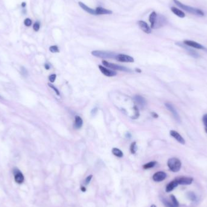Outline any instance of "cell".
Listing matches in <instances>:
<instances>
[{
    "label": "cell",
    "mask_w": 207,
    "mask_h": 207,
    "mask_svg": "<svg viewBox=\"0 0 207 207\" xmlns=\"http://www.w3.org/2000/svg\"><path fill=\"white\" fill-rule=\"evenodd\" d=\"M173 1H174V3H175L177 6H178L180 8L182 9L187 12L190 13L191 14H193V15H197V16H202L204 15V12L202 11L201 10L199 9H197L195 8V7H190V6H186V5L181 3L178 0H173Z\"/></svg>",
    "instance_id": "6da1fadb"
},
{
    "label": "cell",
    "mask_w": 207,
    "mask_h": 207,
    "mask_svg": "<svg viewBox=\"0 0 207 207\" xmlns=\"http://www.w3.org/2000/svg\"><path fill=\"white\" fill-rule=\"evenodd\" d=\"M167 165L171 171L173 172H177L181 169L182 164L179 159L176 158H173L168 159Z\"/></svg>",
    "instance_id": "7a4b0ae2"
},
{
    "label": "cell",
    "mask_w": 207,
    "mask_h": 207,
    "mask_svg": "<svg viewBox=\"0 0 207 207\" xmlns=\"http://www.w3.org/2000/svg\"><path fill=\"white\" fill-rule=\"evenodd\" d=\"M92 55L96 57L100 58H116L117 54L115 53L111 52H107V51L101 50H94L92 52Z\"/></svg>",
    "instance_id": "3957f363"
},
{
    "label": "cell",
    "mask_w": 207,
    "mask_h": 207,
    "mask_svg": "<svg viewBox=\"0 0 207 207\" xmlns=\"http://www.w3.org/2000/svg\"><path fill=\"white\" fill-rule=\"evenodd\" d=\"M102 63L104 66L107 67H108L109 69H112V70L124 72H131L130 69H128V68L125 67L121 66V65H119L115 64H113V63L109 62L106 61H102Z\"/></svg>",
    "instance_id": "277c9868"
},
{
    "label": "cell",
    "mask_w": 207,
    "mask_h": 207,
    "mask_svg": "<svg viewBox=\"0 0 207 207\" xmlns=\"http://www.w3.org/2000/svg\"><path fill=\"white\" fill-rule=\"evenodd\" d=\"M115 59L117 61L121 62H133L134 61V58L132 56L124 54H118L116 56Z\"/></svg>",
    "instance_id": "5b68a950"
},
{
    "label": "cell",
    "mask_w": 207,
    "mask_h": 207,
    "mask_svg": "<svg viewBox=\"0 0 207 207\" xmlns=\"http://www.w3.org/2000/svg\"><path fill=\"white\" fill-rule=\"evenodd\" d=\"M166 23H167V20L163 15H157L156 20L153 29H158V28L161 27L163 25H165Z\"/></svg>",
    "instance_id": "8992f818"
},
{
    "label": "cell",
    "mask_w": 207,
    "mask_h": 207,
    "mask_svg": "<svg viewBox=\"0 0 207 207\" xmlns=\"http://www.w3.org/2000/svg\"><path fill=\"white\" fill-rule=\"evenodd\" d=\"M175 180L179 185H190L193 181V179L192 177H185V176L177 177Z\"/></svg>",
    "instance_id": "52a82bcc"
},
{
    "label": "cell",
    "mask_w": 207,
    "mask_h": 207,
    "mask_svg": "<svg viewBox=\"0 0 207 207\" xmlns=\"http://www.w3.org/2000/svg\"><path fill=\"white\" fill-rule=\"evenodd\" d=\"M15 176V181L18 184H21L24 181V176L23 173L18 169H15L13 171Z\"/></svg>",
    "instance_id": "ba28073f"
},
{
    "label": "cell",
    "mask_w": 207,
    "mask_h": 207,
    "mask_svg": "<svg viewBox=\"0 0 207 207\" xmlns=\"http://www.w3.org/2000/svg\"><path fill=\"white\" fill-rule=\"evenodd\" d=\"M99 69L100 71L102 72V74L108 77H111L114 76L117 74V73L114 70H109V69H107L105 67L102 66V65H99Z\"/></svg>",
    "instance_id": "9c48e42d"
},
{
    "label": "cell",
    "mask_w": 207,
    "mask_h": 207,
    "mask_svg": "<svg viewBox=\"0 0 207 207\" xmlns=\"http://www.w3.org/2000/svg\"><path fill=\"white\" fill-rule=\"evenodd\" d=\"M166 177H167V174L165 172L158 171L153 176V179L155 182H161L165 180Z\"/></svg>",
    "instance_id": "30bf717a"
},
{
    "label": "cell",
    "mask_w": 207,
    "mask_h": 207,
    "mask_svg": "<svg viewBox=\"0 0 207 207\" xmlns=\"http://www.w3.org/2000/svg\"><path fill=\"white\" fill-rule=\"evenodd\" d=\"M183 43L188 46L190 47H193V48L197 49H202V50H205V48L203 46H202L200 44L197 43V42L193 41L190 40H185L184 41Z\"/></svg>",
    "instance_id": "8fae6325"
},
{
    "label": "cell",
    "mask_w": 207,
    "mask_h": 207,
    "mask_svg": "<svg viewBox=\"0 0 207 207\" xmlns=\"http://www.w3.org/2000/svg\"><path fill=\"white\" fill-rule=\"evenodd\" d=\"M170 135L172 136V137H174L177 142L182 144H185V141L184 139L181 136V135L178 132H177L176 131H174V130H171L170 132Z\"/></svg>",
    "instance_id": "7c38bea8"
},
{
    "label": "cell",
    "mask_w": 207,
    "mask_h": 207,
    "mask_svg": "<svg viewBox=\"0 0 207 207\" xmlns=\"http://www.w3.org/2000/svg\"><path fill=\"white\" fill-rule=\"evenodd\" d=\"M138 25L139 26V27L141 28V30L144 32L145 33H148V34H150V33H151V27H150L149 25L147 24V23H145V21H139Z\"/></svg>",
    "instance_id": "4fadbf2b"
},
{
    "label": "cell",
    "mask_w": 207,
    "mask_h": 207,
    "mask_svg": "<svg viewBox=\"0 0 207 207\" xmlns=\"http://www.w3.org/2000/svg\"><path fill=\"white\" fill-rule=\"evenodd\" d=\"M165 106L167 107V109H168V110H170V111H171V112L172 113V114H173V115L174 116V118L176 119V120L177 121L180 122L181 121H180V117L178 115V114H177V111H176L175 109H174V107H173V105H171V104L170 103H166L165 104Z\"/></svg>",
    "instance_id": "5bb4252c"
},
{
    "label": "cell",
    "mask_w": 207,
    "mask_h": 207,
    "mask_svg": "<svg viewBox=\"0 0 207 207\" xmlns=\"http://www.w3.org/2000/svg\"><path fill=\"white\" fill-rule=\"evenodd\" d=\"M96 13V15H109V14L112 13V11L110 10L102 8L101 7H97L95 10Z\"/></svg>",
    "instance_id": "9a60e30c"
},
{
    "label": "cell",
    "mask_w": 207,
    "mask_h": 207,
    "mask_svg": "<svg viewBox=\"0 0 207 207\" xmlns=\"http://www.w3.org/2000/svg\"><path fill=\"white\" fill-rule=\"evenodd\" d=\"M79 6L83 9L84 11L87 12L88 13L91 14V15H96V11H95V10L93 9L90 8L89 7H88V6H86L85 4H84L83 2H79Z\"/></svg>",
    "instance_id": "2e32d148"
},
{
    "label": "cell",
    "mask_w": 207,
    "mask_h": 207,
    "mask_svg": "<svg viewBox=\"0 0 207 207\" xmlns=\"http://www.w3.org/2000/svg\"><path fill=\"white\" fill-rule=\"evenodd\" d=\"M83 125V121L82 118L79 116H75V121H74L73 127L75 128L76 129H79L81 128L82 126Z\"/></svg>",
    "instance_id": "e0dca14e"
},
{
    "label": "cell",
    "mask_w": 207,
    "mask_h": 207,
    "mask_svg": "<svg viewBox=\"0 0 207 207\" xmlns=\"http://www.w3.org/2000/svg\"><path fill=\"white\" fill-rule=\"evenodd\" d=\"M178 183H177L176 180L171 181V182H170V183L167 185V186H166V191L168 193L173 191L176 187H177V186H178Z\"/></svg>",
    "instance_id": "ac0fdd59"
},
{
    "label": "cell",
    "mask_w": 207,
    "mask_h": 207,
    "mask_svg": "<svg viewBox=\"0 0 207 207\" xmlns=\"http://www.w3.org/2000/svg\"><path fill=\"white\" fill-rule=\"evenodd\" d=\"M171 12L175 14L176 15H177V16H179V17L184 18L185 16V13L183 12H182V11H181V10L178 9L176 8V7H171Z\"/></svg>",
    "instance_id": "d6986e66"
},
{
    "label": "cell",
    "mask_w": 207,
    "mask_h": 207,
    "mask_svg": "<svg viewBox=\"0 0 207 207\" xmlns=\"http://www.w3.org/2000/svg\"><path fill=\"white\" fill-rule=\"evenodd\" d=\"M156 17H157V13L155 12H153L150 15V16H149V21H150V23H151V29H153V27H154V25H155L156 20Z\"/></svg>",
    "instance_id": "ffe728a7"
},
{
    "label": "cell",
    "mask_w": 207,
    "mask_h": 207,
    "mask_svg": "<svg viewBox=\"0 0 207 207\" xmlns=\"http://www.w3.org/2000/svg\"><path fill=\"white\" fill-rule=\"evenodd\" d=\"M134 99L137 104L141 105H144L146 104V101L145 99L140 95H136L134 97Z\"/></svg>",
    "instance_id": "44dd1931"
},
{
    "label": "cell",
    "mask_w": 207,
    "mask_h": 207,
    "mask_svg": "<svg viewBox=\"0 0 207 207\" xmlns=\"http://www.w3.org/2000/svg\"><path fill=\"white\" fill-rule=\"evenodd\" d=\"M112 153L114 156H116L118 157V158H122L124 156L122 151L121 150H119V149L117 148H113L112 149Z\"/></svg>",
    "instance_id": "7402d4cb"
},
{
    "label": "cell",
    "mask_w": 207,
    "mask_h": 207,
    "mask_svg": "<svg viewBox=\"0 0 207 207\" xmlns=\"http://www.w3.org/2000/svg\"><path fill=\"white\" fill-rule=\"evenodd\" d=\"M157 162L156 161H151L150 162L147 163V164H145V165H143L144 169H149V168H151L153 167H154L156 165Z\"/></svg>",
    "instance_id": "603a6c76"
},
{
    "label": "cell",
    "mask_w": 207,
    "mask_h": 207,
    "mask_svg": "<svg viewBox=\"0 0 207 207\" xmlns=\"http://www.w3.org/2000/svg\"><path fill=\"white\" fill-rule=\"evenodd\" d=\"M137 150V146L136 145V142H133V143L131 144L130 146V151L132 154H135L136 153V151Z\"/></svg>",
    "instance_id": "cb8c5ba5"
},
{
    "label": "cell",
    "mask_w": 207,
    "mask_h": 207,
    "mask_svg": "<svg viewBox=\"0 0 207 207\" xmlns=\"http://www.w3.org/2000/svg\"><path fill=\"white\" fill-rule=\"evenodd\" d=\"M170 198H171V202L173 204V205H174L176 207H178L179 202H178V201H177V199H176V197L174 196V195H171Z\"/></svg>",
    "instance_id": "d4e9b609"
},
{
    "label": "cell",
    "mask_w": 207,
    "mask_h": 207,
    "mask_svg": "<svg viewBox=\"0 0 207 207\" xmlns=\"http://www.w3.org/2000/svg\"><path fill=\"white\" fill-rule=\"evenodd\" d=\"M50 51L52 53H58L60 52V50H59L58 47L57 46H52L50 47L49 48Z\"/></svg>",
    "instance_id": "484cf974"
},
{
    "label": "cell",
    "mask_w": 207,
    "mask_h": 207,
    "mask_svg": "<svg viewBox=\"0 0 207 207\" xmlns=\"http://www.w3.org/2000/svg\"><path fill=\"white\" fill-rule=\"evenodd\" d=\"M163 203H164V204L165 205L166 207H176L173 205V203L170 202H168V200H167L166 199H164V200H163Z\"/></svg>",
    "instance_id": "4316f807"
},
{
    "label": "cell",
    "mask_w": 207,
    "mask_h": 207,
    "mask_svg": "<svg viewBox=\"0 0 207 207\" xmlns=\"http://www.w3.org/2000/svg\"><path fill=\"white\" fill-rule=\"evenodd\" d=\"M48 85L49 86V87H50V88H52L54 91H55V93H56V95H58V96H60V92H59L58 89V88H56V87H55V86L53 85L52 84H50V83H49L48 84Z\"/></svg>",
    "instance_id": "83f0119b"
},
{
    "label": "cell",
    "mask_w": 207,
    "mask_h": 207,
    "mask_svg": "<svg viewBox=\"0 0 207 207\" xmlns=\"http://www.w3.org/2000/svg\"><path fill=\"white\" fill-rule=\"evenodd\" d=\"M203 122H204V125H205V130L207 133V114H205L203 117Z\"/></svg>",
    "instance_id": "f1b7e54d"
},
{
    "label": "cell",
    "mask_w": 207,
    "mask_h": 207,
    "mask_svg": "<svg viewBox=\"0 0 207 207\" xmlns=\"http://www.w3.org/2000/svg\"><path fill=\"white\" fill-rule=\"evenodd\" d=\"M134 109L135 111V115L133 117H132V119H137L139 117V110L137 109L136 106L134 107Z\"/></svg>",
    "instance_id": "f546056e"
},
{
    "label": "cell",
    "mask_w": 207,
    "mask_h": 207,
    "mask_svg": "<svg viewBox=\"0 0 207 207\" xmlns=\"http://www.w3.org/2000/svg\"><path fill=\"white\" fill-rule=\"evenodd\" d=\"M39 27H40V24H39V22H36L33 24V29H34L35 31L38 32L39 30Z\"/></svg>",
    "instance_id": "4dcf8cb0"
},
{
    "label": "cell",
    "mask_w": 207,
    "mask_h": 207,
    "mask_svg": "<svg viewBox=\"0 0 207 207\" xmlns=\"http://www.w3.org/2000/svg\"><path fill=\"white\" fill-rule=\"evenodd\" d=\"M56 75L55 74H51V75L49 76V81L51 83H54V82L55 81V80H56Z\"/></svg>",
    "instance_id": "1f68e13d"
},
{
    "label": "cell",
    "mask_w": 207,
    "mask_h": 207,
    "mask_svg": "<svg viewBox=\"0 0 207 207\" xmlns=\"http://www.w3.org/2000/svg\"><path fill=\"white\" fill-rule=\"evenodd\" d=\"M24 24H25L26 26L29 27V26H30L32 24V21L29 18H26L25 20H24Z\"/></svg>",
    "instance_id": "d6a6232c"
},
{
    "label": "cell",
    "mask_w": 207,
    "mask_h": 207,
    "mask_svg": "<svg viewBox=\"0 0 207 207\" xmlns=\"http://www.w3.org/2000/svg\"><path fill=\"white\" fill-rule=\"evenodd\" d=\"M92 177H93V176H92V175H90V176H88V177H87V178L85 179V183L86 185H88V183H90V182L91 180H92Z\"/></svg>",
    "instance_id": "836d02e7"
},
{
    "label": "cell",
    "mask_w": 207,
    "mask_h": 207,
    "mask_svg": "<svg viewBox=\"0 0 207 207\" xmlns=\"http://www.w3.org/2000/svg\"><path fill=\"white\" fill-rule=\"evenodd\" d=\"M21 72H22V74H23V75L24 76H26L27 74V71L26 70H25L24 68L22 67V70H21Z\"/></svg>",
    "instance_id": "e575fe53"
},
{
    "label": "cell",
    "mask_w": 207,
    "mask_h": 207,
    "mask_svg": "<svg viewBox=\"0 0 207 207\" xmlns=\"http://www.w3.org/2000/svg\"><path fill=\"white\" fill-rule=\"evenodd\" d=\"M97 108H95V109H93V110H92V111H91V113H92V115H94V114H95L97 113Z\"/></svg>",
    "instance_id": "d590c367"
},
{
    "label": "cell",
    "mask_w": 207,
    "mask_h": 207,
    "mask_svg": "<svg viewBox=\"0 0 207 207\" xmlns=\"http://www.w3.org/2000/svg\"><path fill=\"white\" fill-rule=\"evenodd\" d=\"M151 114H152V116L154 118H158V114L156 113H155V112H152V113H151Z\"/></svg>",
    "instance_id": "8d00e7d4"
},
{
    "label": "cell",
    "mask_w": 207,
    "mask_h": 207,
    "mask_svg": "<svg viewBox=\"0 0 207 207\" xmlns=\"http://www.w3.org/2000/svg\"><path fill=\"white\" fill-rule=\"evenodd\" d=\"M44 67H45V68H46V70H49V69H50V65H49L48 64H45Z\"/></svg>",
    "instance_id": "74e56055"
},
{
    "label": "cell",
    "mask_w": 207,
    "mask_h": 207,
    "mask_svg": "<svg viewBox=\"0 0 207 207\" xmlns=\"http://www.w3.org/2000/svg\"><path fill=\"white\" fill-rule=\"evenodd\" d=\"M81 191H83V192H85V191H86L85 188L84 187V186H82L81 188Z\"/></svg>",
    "instance_id": "f35d334b"
},
{
    "label": "cell",
    "mask_w": 207,
    "mask_h": 207,
    "mask_svg": "<svg viewBox=\"0 0 207 207\" xmlns=\"http://www.w3.org/2000/svg\"><path fill=\"white\" fill-rule=\"evenodd\" d=\"M136 71L137 72H139V73H141V70L139 69H136Z\"/></svg>",
    "instance_id": "ab89813d"
},
{
    "label": "cell",
    "mask_w": 207,
    "mask_h": 207,
    "mask_svg": "<svg viewBox=\"0 0 207 207\" xmlns=\"http://www.w3.org/2000/svg\"><path fill=\"white\" fill-rule=\"evenodd\" d=\"M126 136H127V137H129V138H130V137H131V134H130L129 133H127V134H126Z\"/></svg>",
    "instance_id": "60d3db41"
},
{
    "label": "cell",
    "mask_w": 207,
    "mask_h": 207,
    "mask_svg": "<svg viewBox=\"0 0 207 207\" xmlns=\"http://www.w3.org/2000/svg\"><path fill=\"white\" fill-rule=\"evenodd\" d=\"M25 4H26L25 2H23V3H22V7H25Z\"/></svg>",
    "instance_id": "b9f144b4"
},
{
    "label": "cell",
    "mask_w": 207,
    "mask_h": 207,
    "mask_svg": "<svg viewBox=\"0 0 207 207\" xmlns=\"http://www.w3.org/2000/svg\"><path fill=\"white\" fill-rule=\"evenodd\" d=\"M150 207H156V206L155 205H152Z\"/></svg>",
    "instance_id": "7bdbcfd3"
}]
</instances>
